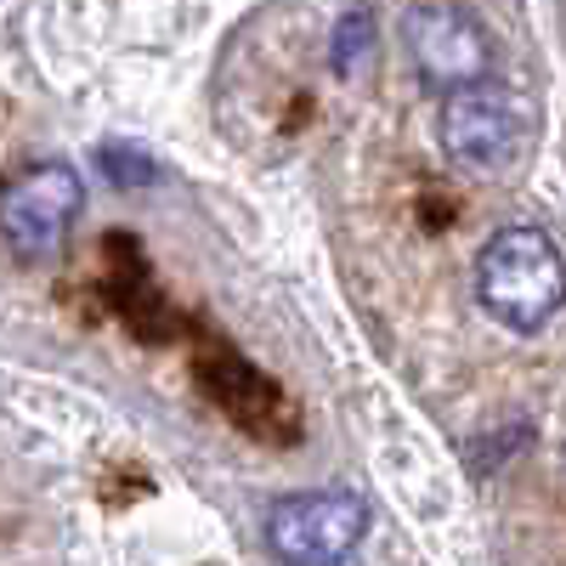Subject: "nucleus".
Returning a JSON list of instances; mask_svg holds the SVG:
<instances>
[{"instance_id": "0eeeda50", "label": "nucleus", "mask_w": 566, "mask_h": 566, "mask_svg": "<svg viewBox=\"0 0 566 566\" xmlns=\"http://www.w3.org/2000/svg\"><path fill=\"white\" fill-rule=\"evenodd\" d=\"M368 40H374V18H368V12L340 18V29H335V63H340V69H352V63L368 52Z\"/></svg>"}, {"instance_id": "7ed1b4c3", "label": "nucleus", "mask_w": 566, "mask_h": 566, "mask_svg": "<svg viewBox=\"0 0 566 566\" xmlns=\"http://www.w3.org/2000/svg\"><path fill=\"white\" fill-rule=\"evenodd\" d=\"M80 205H85V181H80L74 165H63V159L29 165L23 176L7 181V199H0L7 250L18 261H52L69 244Z\"/></svg>"}, {"instance_id": "f03ea898", "label": "nucleus", "mask_w": 566, "mask_h": 566, "mask_svg": "<svg viewBox=\"0 0 566 566\" xmlns=\"http://www.w3.org/2000/svg\"><path fill=\"white\" fill-rule=\"evenodd\" d=\"M368 533V504L357 493H283L266 510V549L283 566H346Z\"/></svg>"}, {"instance_id": "20e7f679", "label": "nucleus", "mask_w": 566, "mask_h": 566, "mask_svg": "<svg viewBox=\"0 0 566 566\" xmlns=\"http://www.w3.org/2000/svg\"><path fill=\"white\" fill-rule=\"evenodd\" d=\"M408 52H413L419 80L442 91V103L459 97V91L488 85V69H493L488 29L464 7H448V0H431V7L408 12Z\"/></svg>"}, {"instance_id": "423d86ee", "label": "nucleus", "mask_w": 566, "mask_h": 566, "mask_svg": "<svg viewBox=\"0 0 566 566\" xmlns=\"http://www.w3.org/2000/svg\"><path fill=\"white\" fill-rule=\"evenodd\" d=\"M97 165H103V176L114 181V187H154L165 170H159V159L148 154V148H125V142H114V148H103L97 154Z\"/></svg>"}, {"instance_id": "f257e3e1", "label": "nucleus", "mask_w": 566, "mask_h": 566, "mask_svg": "<svg viewBox=\"0 0 566 566\" xmlns=\"http://www.w3.org/2000/svg\"><path fill=\"white\" fill-rule=\"evenodd\" d=\"M476 301L515 335L538 328L566 306V261L538 227H499L476 255Z\"/></svg>"}, {"instance_id": "39448f33", "label": "nucleus", "mask_w": 566, "mask_h": 566, "mask_svg": "<svg viewBox=\"0 0 566 566\" xmlns=\"http://www.w3.org/2000/svg\"><path fill=\"white\" fill-rule=\"evenodd\" d=\"M437 136H442V154L453 165L499 170V165L515 159V148H522V108H515V97H504L499 85L459 91V97L442 103Z\"/></svg>"}]
</instances>
